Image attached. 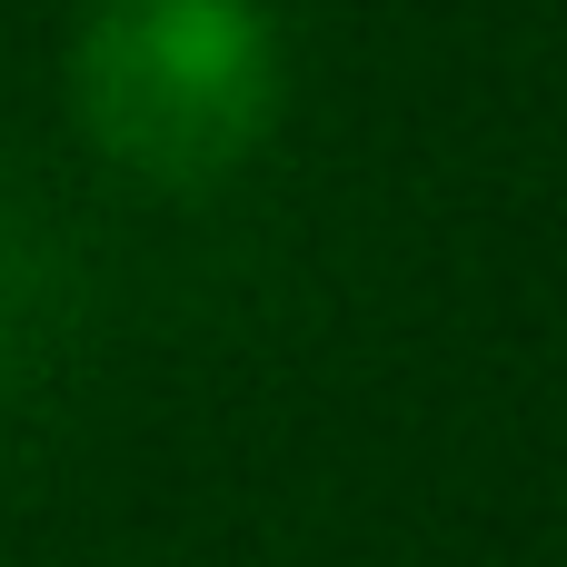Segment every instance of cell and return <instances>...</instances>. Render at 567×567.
<instances>
[{
    "label": "cell",
    "mask_w": 567,
    "mask_h": 567,
    "mask_svg": "<svg viewBox=\"0 0 567 567\" xmlns=\"http://www.w3.org/2000/svg\"><path fill=\"white\" fill-rule=\"evenodd\" d=\"M80 110L140 169H219L269 110L259 0H100L80 30Z\"/></svg>",
    "instance_id": "obj_1"
}]
</instances>
